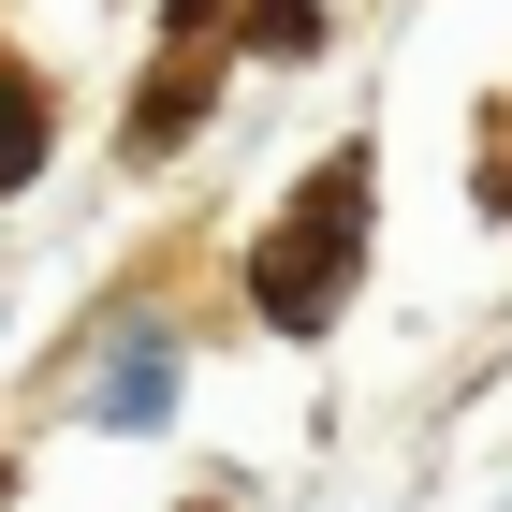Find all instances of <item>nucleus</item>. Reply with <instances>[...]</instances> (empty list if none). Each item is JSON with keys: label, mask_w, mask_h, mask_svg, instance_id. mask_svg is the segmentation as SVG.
Returning <instances> with one entry per match:
<instances>
[{"label": "nucleus", "mask_w": 512, "mask_h": 512, "mask_svg": "<svg viewBox=\"0 0 512 512\" xmlns=\"http://www.w3.org/2000/svg\"><path fill=\"white\" fill-rule=\"evenodd\" d=\"M352 235H366V161H337L322 176V220H278L264 264H249V293H264V322H337V293H352Z\"/></svg>", "instance_id": "f257e3e1"}, {"label": "nucleus", "mask_w": 512, "mask_h": 512, "mask_svg": "<svg viewBox=\"0 0 512 512\" xmlns=\"http://www.w3.org/2000/svg\"><path fill=\"white\" fill-rule=\"evenodd\" d=\"M30 161H44V88L0 59V191H30Z\"/></svg>", "instance_id": "f03ea898"}]
</instances>
